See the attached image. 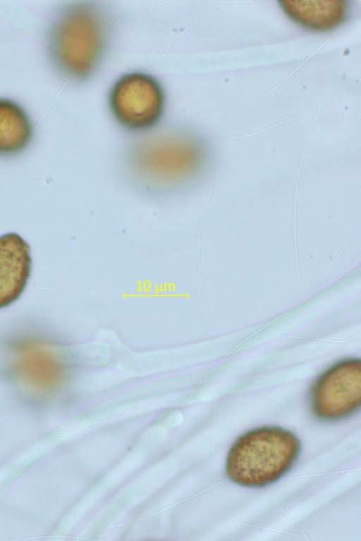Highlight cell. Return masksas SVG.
<instances>
[{"label": "cell", "mask_w": 361, "mask_h": 541, "mask_svg": "<svg viewBox=\"0 0 361 541\" xmlns=\"http://www.w3.org/2000/svg\"><path fill=\"white\" fill-rule=\"evenodd\" d=\"M286 15L304 29L330 32L346 23L351 15L349 1L343 0L279 1Z\"/></svg>", "instance_id": "7"}, {"label": "cell", "mask_w": 361, "mask_h": 541, "mask_svg": "<svg viewBox=\"0 0 361 541\" xmlns=\"http://www.w3.org/2000/svg\"><path fill=\"white\" fill-rule=\"evenodd\" d=\"M314 415L325 421H338L354 414L361 403V361L341 360L323 372L310 392Z\"/></svg>", "instance_id": "5"}, {"label": "cell", "mask_w": 361, "mask_h": 541, "mask_svg": "<svg viewBox=\"0 0 361 541\" xmlns=\"http://www.w3.org/2000/svg\"><path fill=\"white\" fill-rule=\"evenodd\" d=\"M114 24L111 11L102 2L79 1L62 6L48 35L51 61L67 79L83 82L102 66Z\"/></svg>", "instance_id": "1"}, {"label": "cell", "mask_w": 361, "mask_h": 541, "mask_svg": "<svg viewBox=\"0 0 361 541\" xmlns=\"http://www.w3.org/2000/svg\"><path fill=\"white\" fill-rule=\"evenodd\" d=\"M29 244L9 232L0 236V309L16 301L24 292L31 273Z\"/></svg>", "instance_id": "6"}, {"label": "cell", "mask_w": 361, "mask_h": 541, "mask_svg": "<svg viewBox=\"0 0 361 541\" xmlns=\"http://www.w3.org/2000/svg\"><path fill=\"white\" fill-rule=\"evenodd\" d=\"M205 142L193 132L170 130L152 136L130 153L133 170L155 183L185 182L197 175L209 156Z\"/></svg>", "instance_id": "3"}, {"label": "cell", "mask_w": 361, "mask_h": 541, "mask_svg": "<svg viewBox=\"0 0 361 541\" xmlns=\"http://www.w3.org/2000/svg\"><path fill=\"white\" fill-rule=\"evenodd\" d=\"M300 450V441L293 432L279 426L257 428L239 437L232 445L226 473L238 485L264 487L290 470Z\"/></svg>", "instance_id": "2"}, {"label": "cell", "mask_w": 361, "mask_h": 541, "mask_svg": "<svg viewBox=\"0 0 361 541\" xmlns=\"http://www.w3.org/2000/svg\"><path fill=\"white\" fill-rule=\"evenodd\" d=\"M32 136V122L22 106L10 99L0 98V155L20 153Z\"/></svg>", "instance_id": "8"}, {"label": "cell", "mask_w": 361, "mask_h": 541, "mask_svg": "<svg viewBox=\"0 0 361 541\" xmlns=\"http://www.w3.org/2000/svg\"><path fill=\"white\" fill-rule=\"evenodd\" d=\"M166 93L152 75L133 71L120 76L108 97L110 111L124 129L133 132L147 131L161 120L166 108Z\"/></svg>", "instance_id": "4"}]
</instances>
